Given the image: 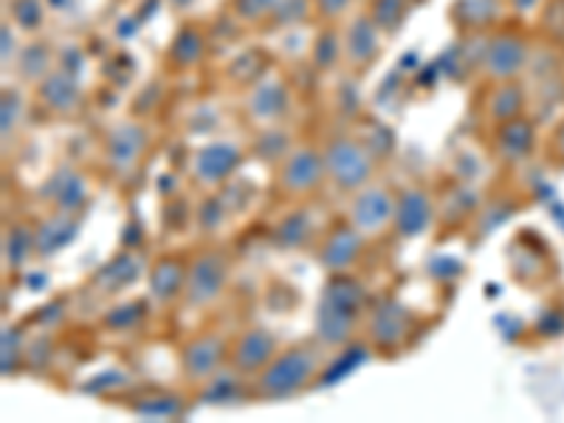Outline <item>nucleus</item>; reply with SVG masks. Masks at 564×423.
<instances>
[{"instance_id": "obj_1", "label": "nucleus", "mask_w": 564, "mask_h": 423, "mask_svg": "<svg viewBox=\"0 0 564 423\" xmlns=\"http://www.w3.org/2000/svg\"><path fill=\"white\" fill-rule=\"evenodd\" d=\"M327 356H330V350L316 336L294 341V345H282L274 359L251 379V398L265 401V404L296 398L319 381Z\"/></svg>"}, {"instance_id": "obj_2", "label": "nucleus", "mask_w": 564, "mask_h": 423, "mask_svg": "<svg viewBox=\"0 0 564 423\" xmlns=\"http://www.w3.org/2000/svg\"><path fill=\"white\" fill-rule=\"evenodd\" d=\"M370 311L367 289L352 274H330L316 308V339L327 350H341L356 339Z\"/></svg>"}, {"instance_id": "obj_3", "label": "nucleus", "mask_w": 564, "mask_h": 423, "mask_svg": "<svg viewBox=\"0 0 564 423\" xmlns=\"http://www.w3.org/2000/svg\"><path fill=\"white\" fill-rule=\"evenodd\" d=\"M322 159H325L327 186L341 198L370 184L379 170V161H376L370 144L347 130H339L322 141Z\"/></svg>"}, {"instance_id": "obj_4", "label": "nucleus", "mask_w": 564, "mask_h": 423, "mask_svg": "<svg viewBox=\"0 0 564 423\" xmlns=\"http://www.w3.org/2000/svg\"><path fill=\"white\" fill-rule=\"evenodd\" d=\"M327 186L322 144L308 139H296L294 148L282 155L280 164L271 170V189L282 204L311 200Z\"/></svg>"}, {"instance_id": "obj_5", "label": "nucleus", "mask_w": 564, "mask_h": 423, "mask_svg": "<svg viewBox=\"0 0 564 423\" xmlns=\"http://www.w3.org/2000/svg\"><path fill=\"white\" fill-rule=\"evenodd\" d=\"M533 48H536V43L522 26H513V23L494 26L491 32L482 34V48L480 57H477L480 83L522 79L533 59Z\"/></svg>"}, {"instance_id": "obj_6", "label": "nucleus", "mask_w": 564, "mask_h": 423, "mask_svg": "<svg viewBox=\"0 0 564 423\" xmlns=\"http://www.w3.org/2000/svg\"><path fill=\"white\" fill-rule=\"evenodd\" d=\"M231 282V254L224 246H200L189 254L186 263V282L181 294L184 311H206L218 305Z\"/></svg>"}, {"instance_id": "obj_7", "label": "nucleus", "mask_w": 564, "mask_h": 423, "mask_svg": "<svg viewBox=\"0 0 564 423\" xmlns=\"http://www.w3.org/2000/svg\"><path fill=\"white\" fill-rule=\"evenodd\" d=\"M294 110V85L280 65H271L263 77L240 90V113L254 130L289 122Z\"/></svg>"}, {"instance_id": "obj_8", "label": "nucleus", "mask_w": 564, "mask_h": 423, "mask_svg": "<svg viewBox=\"0 0 564 423\" xmlns=\"http://www.w3.org/2000/svg\"><path fill=\"white\" fill-rule=\"evenodd\" d=\"M336 32H339V52H341V68L350 74V77H365L370 74L376 65H379L381 54H384L387 37L376 23L370 20V14L361 9H352L345 20L336 23Z\"/></svg>"}, {"instance_id": "obj_9", "label": "nucleus", "mask_w": 564, "mask_h": 423, "mask_svg": "<svg viewBox=\"0 0 564 423\" xmlns=\"http://www.w3.org/2000/svg\"><path fill=\"white\" fill-rule=\"evenodd\" d=\"M150 150V128L139 119H122V122L110 124L102 135V148H99V159H102L105 173L113 181L124 184L135 175L141 167V161Z\"/></svg>"}, {"instance_id": "obj_10", "label": "nucleus", "mask_w": 564, "mask_h": 423, "mask_svg": "<svg viewBox=\"0 0 564 423\" xmlns=\"http://www.w3.org/2000/svg\"><path fill=\"white\" fill-rule=\"evenodd\" d=\"M395 195L398 193L387 181L372 178L370 184H365L361 189L347 195V204L341 215L370 243H376V240H384L387 235H392V224H395Z\"/></svg>"}, {"instance_id": "obj_11", "label": "nucleus", "mask_w": 564, "mask_h": 423, "mask_svg": "<svg viewBox=\"0 0 564 423\" xmlns=\"http://www.w3.org/2000/svg\"><path fill=\"white\" fill-rule=\"evenodd\" d=\"M367 345L381 356H398L415 336V314L406 308L404 302H398L395 296L379 300L370 305L361 325Z\"/></svg>"}, {"instance_id": "obj_12", "label": "nucleus", "mask_w": 564, "mask_h": 423, "mask_svg": "<svg viewBox=\"0 0 564 423\" xmlns=\"http://www.w3.org/2000/svg\"><path fill=\"white\" fill-rule=\"evenodd\" d=\"M246 148L238 144V141H226L215 139L209 144H200L189 153V161H186V175L198 186L200 193H218L229 184L238 170L243 167L246 161Z\"/></svg>"}, {"instance_id": "obj_13", "label": "nucleus", "mask_w": 564, "mask_h": 423, "mask_svg": "<svg viewBox=\"0 0 564 423\" xmlns=\"http://www.w3.org/2000/svg\"><path fill=\"white\" fill-rule=\"evenodd\" d=\"M231 336L224 330H200L189 336L178 350L181 379L189 387H204L229 367Z\"/></svg>"}, {"instance_id": "obj_14", "label": "nucleus", "mask_w": 564, "mask_h": 423, "mask_svg": "<svg viewBox=\"0 0 564 423\" xmlns=\"http://www.w3.org/2000/svg\"><path fill=\"white\" fill-rule=\"evenodd\" d=\"M370 240L361 235L345 215L334 218L322 229L319 240L314 243V257L319 269L330 274H352L365 260V251Z\"/></svg>"}, {"instance_id": "obj_15", "label": "nucleus", "mask_w": 564, "mask_h": 423, "mask_svg": "<svg viewBox=\"0 0 564 423\" xmlns=\"http://www.w3.org/2000/svg\"><path fill=\"white\" fill-rule=\"evenodd\" d=\"M226 12L246 32H276L314 14V0H229Z\"/></svg>"}, {"instance_id": "obj_16", "label": "nucleus", "mask_w": 564, "mask_h": 423, "mask_svg": "<svg viewBox=\"0 0 564 423\" xmlns=\"http://www.w3.org/2000/svg\"><path fill=\"white\" fill-rule=\"evenodd\" d=\"M528 105H531V94L522 79H500V83H480L475 113L482 128L494 130L525 116Z\"/></svg>"}, {"instance_id": "obj_17", "label": "nucleus", "mask_w": 564, "mask_h": 423, "mask_svg": "<svg viewBox=\"0 0 564 423\" xmlns=\"http://www.w3.org/2000/svg\"><path fill=\"white\" fill-rule=\"evenodd\" d=\"M282 341L280 336L271 330L269 325H246L240 327L238 334L231 336V352H229V367L240 372L243 379H254L257 372L263 370L276 352H280Z\"/></svg>"}, {"instance_id": "obj_18", "label": "nucleus", "mask_w": 564, "mask_h": 423, "mask_svg": "<svg viewBox=\"0 0 564 423\" xmlns=\"http://www.w3.org/2000/svg\"><path fill=\"white\" fill-rule=\"evenodd\" d=\"M437 224L435 195L423 184H410L395 195V224L392 235L398 240H415Z\"/></svg>"}, {"instance_id": "obj_19", "label": "nucleus", "mask_w": 564, "mask_h": 423, "mask_svg": "<svg viewBox=\"0 0 564 423\" xmlns=\"http://www.w3.org/2000/svg\"><path fill=\"white\" fill-rule=\"evenodd\" d=\"M32 97L37 99L40 110L52 116V119H74L85 108L79 79L65 68L48 70L32 88Z\"/></svg>"}, {"instance_id": "obj_20", "label": "nucleus", "mask_w": 564, "mask_h": 423, "mask_svg": "<svg viewBox=\"0 0 564 423\" xmlns=\"http://www.w3.org/2000/svg\"><path fill=\"white\" fill-rule=\"evenodd\" d=\"M289 209L282 212L280 218L271 224V246L280 251H300L305 246L316 243L322 235V229L316 226V215L308 206V200H300V204H285Z\"/></svg>"}, {"instance_id": "obj_21", "label": "nucleus", "mask_w": 564, "mask_h": 423, "mask_svg": "<svg viewBox=\"0 0 564 423\" xmlns=\"http://www.w3.org/2000/svg\"><path fill=\"white\" fill-rule=\"evenodd\" d=\"M186 263L189 257L184 254H161L155 257L148 269V300L153 302V308L167 311L173 305H181V294H184L186 282Z\"/></svg>"}, {"instance_id": "obj_22", "label": "nucleus", "mask_w": 564, "mask_h": 423, "mask_svg": "<svg viewBox=\"0 0 564 423\" xmlns=\"http://www.w3.org/2000/svg\"><path fill=\"white\" fill-rule=\"evenodd\" d=\"M40 198H43V204H48L52 212L83 215L90 200L88 181L77 167H57L40 186Z\"/></svg>"}, {"instance_id": "obj_23", "label": "nucleus", "mask_w": 564, "mask_h": 423, "mask_svg": "<svg viewBox=\"0 0 564 423\" xmlns=\"http://www.w3.org/2000/svg\"><path fill=\"white\" fill-rule=\"evenodd\" d=\"M206 54H209V32H206V26L198 20H184L175 29L167 52H164V65L173 74H189V70L206 63Z\"/></svg>"}, {"instance_id": "obj_24", "label": "nucleus", "mask_w": 564, "mask_h": 423, "mask_svg": "<svg viewBox=\"0 0 564 423\" xmlns=\"http://www.w3.org/2000/svg\"><path fill=\"white\" fill-rule=\"evenodd\" d=\"M533 150H536V122L528 116L491 130V153L502 164H522L531 159Z\"/></svg>"}, {"instance_id": "obj_25", "label": "nucleus", "mask_w": 564, "mask_h": 423, "mask_svg": "<svg viewBox=\"0 0 564 423\" xmlns=\"http://www.w3.org/2000/svg\"><path fill=\"white\" fill-rule=\"evenodd\" d=\"M477 204H480V198H477V193L471 189V186L460 184V181L446 184L441 193L435 195L437 226L446 231L463 229V224H466L468 218H475Z\"/></svg>"}, {"instance_id": "obj_26", "label": "nucleus", "mask_w": 564, "mask_h": 423, "mask_svg": "<svg viewBox=\"0 0 564 423\" xmlns=\"http://www.w3.org/2000/svg\"><path fill=\"white\" fill-rule=\"evenodd\" d=\"M83 215H68V212H52L48 218L34 224V243H37V257H48L70 243L77 235Z\"/></svg>"}, {"instance_id": "obj_27", "label": "nucleus", "mask_w": 564, "mask_h": 423, "mask_svg": "<svg viewBox=\"0 0 564 423\" xmlns=\"http://www.w3.org/2000/svg\"><path fill=\"white\" fill-rule=\"evenodd\" d=\"M271 65H274V59L265 52H260V48L240 52L238 57H231L229 63H226V83L235 90H246L249 85H254L257 79L263 77Z\"/></svg>"}, {"instance_id": "obj_28", "label": "nucleus", "mask_w": 564, "mask_h": 423, "mask_svg": "<svg viewBox=\"0 0 564 423\" xmlns=\"http://www.w3.org/2000/svg\"><path fill=\"white\" fill-rule=\"evenodd\" d=\"M122 406L141 417H178L184 412V398L161 390H148L141 392V395L130 392Z\"/></svg>"}, {"instance_id": "obj_29", "label": "nucleus", "mask_w": 564, "mask_h": 423, "mask_svg": "<svg viewBox=\"0 0 564 423\" xmlns=\"http://www.w3.org/2000/svg\"><path fill=\"white\" fill-rule=\"evenodd\" d=\"M412 7H415V0H365V12L384 32L387 40L395 32H401Z\"/></svg>"}, {"instance_id": "obj_30", "label": "nucleus", "mask_w": 564, "mask_h": 423, "mask_svg": "<svg viewBox=\"0 0 564 423\" xmlns=\"http://www.w3.org/2000/svg\"><path fill=\"white\" fill-rule=\"evenodd\" d=\"M294 135L289 133V124L282 122V124H271V128H263V130H257V139L251 141V153L260 155V159L269 164L271 170L280 164V159L285 153H289L291 148H294Z\"/></svg>"}, {"instance_id": "obj_31", "label": "nucleus", "mask_w": 564, "mask_h": 423, "mask_svg": "<svg viewBox=\"0 0 564 423\" xmlns=\"http://www.w3.org/2000/svg\"><path fill=\"white\" fill-rule=\"evenodd\" d=\"M32 257H37L34 224H14L12 229L7 226V235H3V260H7V269H23Z\"/></svg>"}, {"instance_id": "obj_32", "label": "nucleus", "mask_w": 564, "mask_h": 423, "mask_svg": "<svg viewBox=\"0 0 564 423\" xmlns=\"http://www.w3.org/2000/svg\"><path fill=\"white\" fill-rule=\"evenodd\" d=\"M7 12V18L14 23V29H18L20 34H26V37H34V34L43 32L45 18H48L45 0H9Z\"/></svg>"}, {"instance_id": "obj_33", "label": "nucleus", "mask_w": 564, "mask_h": 423, "mask_svg": "<svg viewBox=\"0 0 564 423\" xmlns=\"http://www.w3.org/2000/svg\"><path fill=\"white\" fill-rule=\"evenodd\" d=\"M23 113H26V97L18 85L12 88H3V108H0V124H3V148H9V141L14 139V133L20 130L23 122Z\"/></svg>"}, {"instance_id": "obj_34", "label": "nucleus", "mask_w": 564, "mask_h": 423, "mask_svg": "<svg viewBox=\"0 0 564 423\" xmlns=\"http://www.w3.org/2000/svg\"><path fill=\"white\" fill-rule=\"evenodd\" d=\"M206 198L200 200V206L195 209V224H198V229L204 231L206 238H212V235H218L220 226L226 224V204L224 198H220V189L218 193H204Z\"/></svg>"}, {"instance_id": "obj_35", "label": "nucleus", "mask_w": 564, "mask_h": 423, "mask_svg": "<svg viewBox=\"0 0 564 423\" xmlns=\"http://www.w3.org/2000/svg\"><path fill=\"white\" fill-rule=\"evenodd\" d=\"M26 356V347H23V336L14 325L3 327V376H14L20 370V361Z\"/></svg>"}, {"instance_id": "obj_36", "label": "nucleus", "mask_w": 564, "mask_h": 423, "mask_svg": "<svg viewBox=\"0 0 564 423\" xmlns=\"http://www.w3.org/2000/svg\"><path fill=\"white\" fill-rule=\"evenodd\" d=\"M356 9V0H314V18L322 26H334Z\"/></svg>"}, {"instance_id": "obj_37", "label": "nucleus", "mask_w": 564, "mask_h": 423, "mask_svg": "<svg viewBox=\"0 0 564 423\" xmlns=\"http://www.w3.org/2000/svg\"><path fill=\"white\" fill-rule=\"evenodd\" d=\"M545 159L551 167L564 170V119L551 130L545 141Z\"/></svg>"}, {"instance_id": "obj_38", "label": "nucleus", "mask_w": 564, "mask_h": 423, "mask_svg": "<svg viewBox=\"0 0 564 423\" xmlns=\"http://www.w3.org/2000/svg\"><path fill=\"white\" fill-rule=\"evenodd\" d=\"M18 29L9 18H3V68H12L18 63V54H20V37H18Z\"/></svg>"}, {"instance_id": "obj_39", "label": "nucleus", "mask_w": 564, "mask_h": 423, "mask_svg": "<svg viewBox=\"0 0 564 423\" xmlns=\"http://www.w3.org/2000/svg\"><path fill=\"white\" fill-rule=\"evenodd\" d=\"M167 7L173 9L175 14H189L198 7V0H167Z\"/></svg>"}]
</instances>
